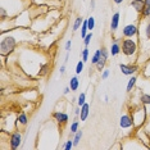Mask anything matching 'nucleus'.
<instances>
[{
  "instance_id": "1",
  "label": "nucleus",
  "mask_w": 150,
  "mask_h": 150,
  "mask_svg": "<svg viewBox=\"0 0 150 150\" xmlns=\"http://www.w3.org/2000/svg\"><path fill=\"white\" fill-rule=\"evenodd\" d=\"M16 47V39L12 36H8V37H4L0 42V53L1 55H6V54L12 53L13 49Z\"/></svg>"
},
{
  "instance_id": "2",
  "label": "nucleus",
  "mask_w": 150,
  "mask_h": 150,
  "mask_svg": "<svg viewBox=\"0 0 150 150\" xmlns=\"http://www.w3.org/2000/svg\"><path fill=\"white\" fill-rule=\"evenodd\" d=\"M121 47H122V53H123L126 57H132L137 52V44L131 39H125Z\"/></svg>"
},
{
  "instance_id": "3",
  "label": "nucleus",
  "mask_w": 150,
  "mask_h": 150,
  "mask_svg": "<svg viewBox=\"0 0 150 150\" xmlns=\"http://www.w3.org/2000/svg\"><path fill=\"white\" fill-rule=\"evenodd\" d=\"M21 142H22V135L21 132H14V134H12L11 136V141H9V144H11V148L12 149H18L19 146H21Z\"/></svg>"
},
{
  "instance_id": "4",
  "label": "nucleus",
  "mask_w": 150,
  "mask_h": 150,
  "mask_svg": "<svg viewBox=\"0 0 150 150\" xmlns=\"http://www.w3.org/2000/svg\"><path fill=\"white\" fill-rule=\"evenodd\" d=\"M119 69H121V72L126 74V76H131V74H134L136 71H137V66H132V64H119Z\"/></svg>"
},
{
  "instance_id": "5",
  "label": "nucleus",
  "mask_w": 150,
  "mask_h": 150,
  "mask_svg": "<svg viewBox=\"0 0 150 150\" xmlns=\"http://www.w3.org/2000/svg\"><path fill=\"white\" fill-rule=\"evenodd\" d=\"M137 35V26L136 25H127L123 28V36L125 37H132Z\"/></svg>"
},
{
  "instance_id": "6",
  "label": "nucleus",
  "mask_w": 150,
  "mask_h": 150,
  "mask_svg": "<svg viewBox=\"0 0 150 150\" xmlns=\"http://www.w3.org/2000/svg\"><path fill=\"white\" fill-rule=\"evenodd\" d=\"M119 126H121L122 128H129L134 126V121H132V118L127 114L122 115L121 119H119Z\"/></svg>"
},
{
  "instance_id": "7",
  "label": "nucleus",
  "mask_w": 150,
  "mask_h": 150,
  "mask_svg": "<svg viewBox=\"0 0 150 150\" xmlns=\"http://www.w3.org/2000/svg\"><path fill=\"white\" fill-rule=\"evenodd\" d=\"M53 118L55 119V121L58 122V123H67L68 121V115L66 113H62V112H55V113H53Z\"/></svg>"
},
{
  "instance_id": "8",
  "label": "nucleus",
  "mask_w": 150,
  "mask_h": 150,
  "mask_svg": "<svg viewBox=\"0 0 150 150\" xmlns=\"http://www.w3.org/2000/svg\"><path fill=\"white\" fill-rule=\"evenodd\" d=\"M88 113H90V105L87 103H85L82 107H81V113H80V119L81 122H85L86 118L88 117Z\"/></svg>"
},
{
  "instance_id": "9",
  "label": "nucleus",
  "mask_w": 150,
  "mask_h": 150,
  "mask_svg": "<svg viewBox=\"0 0 150 150\" xmlns=\"http://www.w3.org/2000/svg\"><path fill=\"white\" fill-rule=\"evenodd\" d=\"M119 17H121V14L117 12L114 13L113 17H112V21H110V30L112 31H115V30L118 28V25H119Z\"/></svg>"
},
{
  "instance_id": "10",
  "label": "nucleus",
  "mask_w": 150,
  "mask_h": 150,
  "mask_svg": "<svg viewBox=\"0 0 150 150\" xmlns=\"http://www.w3.org/2000/svg\"><path fill=\"white\" fill-rule=\"evenodd\" d=\"M131 5L134 6V8H135L139 13H141L142 9H144V6H145V1H144V0H132V1H131Z\"/></svg>"
},
{
  "instance_id": "11",
  "label": "nucleus",
  "mask_w": 150,
  "mask_h": 150,
  "mask_svg": "<svg viewBox=\"0 0 150 150\" xmlns=\"http://www.w3.org/2000/svg\"><path fill=\"white\" fill-rule=\"evenodd\" d=\"M121 50H122V47L119 46L118 40H114V42L112 44V47H110V54L113 57H115V55H118V54L121 53Z\"/></svg>"
},
{
  "instance_id": "12",
  "label": "nucleus",
  "mask_w": 150,
  "mask_h": 150,
  "mask_svg": "<svg viewBox=\"0 0 150 150\" xmlns=\"http://www.w3.org/2000/svg\"><path fill=\"white\" fill-rule=\"evenodd\" d=\"M78 86H80V80H78L76 76L71 78V80H69V87H71V90H72V91H77Z\"/></svg>"
},
{
  "instance_id": "13",
  "label": "nucleus",
  "mask_w": 150,
  "mask_h": 150,
  "mask_svg": "<svg viewBox=\"0 0 150 150\" xmlns=\"http://www.w3.org/2000/svg\"><path fill=\"white\" fill-rule=\"evenodd\" d=\"M82 135H83V132L81 131V129H78L76 134H74V139H73V145L74 146H77L78 144H80L81 139H82Z\"/></svg>"
},
{
  "instance_id": "14",
  "label": "nucleus",
  "mask_w": 150,
  "mask_h": 150,
  "mask_svg": "<svg viewBox=\"0 0 150 150\" xmlns=\"http://www.w3.org/2000/svg\"><path fill=\"white\" fill-rule=\"evenodd\" d=\"M87 30H88V26H87V19H83V23H82V27H81V37L85 39L87 35Z\"/></svg>"
},
{
  "instance_id": "15",
  "label": "nucleus",
  "mask_w": 150,
  "mask_h": 150,
  "mask_svg": "<svg viewBox=\"0 0 150 150\" xmlns=\"http://www.w3.org/2000/svg\"><path fill=\"white\" fill-rule=\"evenodd\" d=\"M136 80H137V78H136L135 76H132L131 78H129V81H128V83H127V93H131L132 91V88H134V86H135V83H136Z\"/></svg>"
},
{
  "instance_id": "16",
  "label": "nucleus",
  "mask_w": 150,
  "mask_h": 150,
  "mask_svg": "<svg viewBox=\"0 0 150 150\" xmlns=\"http://www.w3.org/2000/svg\"><path fill=\"white\" fill-rule=\"evenodd\" d=\"M82 23H83V18H82V17H77L76 21H74V23H73V31H77V30L82 26Z\"/></svg>"
},
{
  "instance_id": "17",
  "label": "nucleus",
  "mask_w": 150,
  "mask_h": 150,
  "mask_svg": "<svg viewBox=\"0 0 150 150\" xmlns=\"http://www.w3.org/2000/svg\"><path fill=\"white\" fill-rule=\"evenodd\" d=\"M100 58H101V50L99 49V50H96V52L94 53L93 59H91V63H93V64H96L99 60H100Z\"/></svg>"
},
{
  "instance_id": "18",
  "label": "nucleus",
  "mask_w": 150,
  "mask_h": 150,
  "mask_svg": "<svg viewBox=\"0 0 150 150\" xmlns=\"http://www.w3.org/2000/svg\"><path fill=\"white\" fill-rule=\"evenodd\" d=\"M18 122L21 125H23V126H26L27 123H28V119H27L26 113H21V114L18 115Z\"/></svg>"
},
{
  "instance_id": "19",
  "label": "nucleus",
  "mask_w": 150,
  "mask_h": 150,
  "mask_svg": "<svg viewBox=\"0 0 150 150\" xmlns=\"http://www.w3.org/2000/svg\"><path fill=\"white\" fill-rule=\"evenodd\" d=\"M85 103H86V94H85V93H81L80 96H78L77 104H78V107H82Z\"/></svg>"
},
{
  "instance_id": "20",
  "label": "nucleus",
  "mask_w": 150,
  "mask_h": 150,
  "mask_svg": "<svg viewBox=\"0 0 150 150\" xmlns=\"http://www.w3.org/2000/svg\"><path fill=\"white\" fill-rule=\"evenodd\" d=\"M140 100H141V103L144 104V105H149L150 104V95L142 94L141 96H140Z\"/></svg>"
},
{
  "instance_id": "21",
  "label": "nucleus",
  "mask_w": 150,
  "mask_h": 150,
  "mask_svg": "<svg viewBox=\"0 0 150 150\" xmlns=\"http://www.w3.org/2000/svg\"><path fill=\"white\" fill-rule=\"evenodd\" d=\"M105 63H107V62H105V60L100 59V60H99V62H98L96 64H95V67H96V69H98V71H100V72H101V71H104Z\"/></svg>"
},
{
  "instance_id": "22",
  "label": "nucleus",
  "mask_w": 150,
  "mask_h": 150,
  "mask_svg": "<svg viewBox=\"0 0 150 150\" xmlns=\"http://www.w3.org/2000/svg\"><path fill=\"white\" fill-rule=\"evenodd\" d=\"M78 126H80V122L76 119V121L71 125V132H72V134H76V132L78 131Z\"/></svg>"
},
{
  "instance_id": "23",
  "label": "nucleus",
  "mask_w": 150,
  "mask_h": 150,
  "mask_svg": "<svg viewBox=\"0 0 150 150\" xmlns=\"http://www.w3.org/2000/svg\"><path fill=\"white\" fill-rule=\"evenodd\" d=\"M87 26H88V30L90 31H93L94 27H95V19L94 17H90V18H87Z\"/></svg>"
},
{
  "instance_id": "24",
  "label": "nucleus",
  "mask_w": 150,
  "mask_h": 150,
  "mask_svg": "<svg viewBox=\"0 0 150 150\" xmlns=\"http://www.w3.org/2000/svg\"><path fill=\"white\" fill-rule=\"evenodd\" d=\"M101 58L100 59H103V60H105V62H108V57H109V53H108V50L105 49V47H101Z\"/></svg>"
},
{
  "instance_id": "25",
  "label": "nucleus",
  "mask_w": 150,
  "mask_h": 150,
  "mask_svg": "<svg viewBox=\"0 0 150 150\" xmlns=\"http://www.w3.org/2000/svg\"><path fill=\"white\" fill-rule=\"evenodd\" d=\"M83 63H85L83 60H80V62L77 63V66H76V73L77 74H80L83 71Z\"/></svg>"
},
{
  "instance_id": "26",
  "label": "nucleus",
  "mask_w": 150,
  "mask_h": 150,
  "mask_svg": "<svg viewBox=\"0 0 150 150\" xmlns=\"http://www.w3.org/2000/svg\"><path fill=\"white\" fill-rule=\"evenodd\" d=\"M91 39H93V33H87L86 37L83 39V44H85V46H88V44L91 42Z\"/></svg>"
},
{
  "instance_id": "27",
  "label": "nucleus",
  "mask_w": 150,
  "mask_h": 150,
  "mask_svg": "<svg viewBox=\"0 0 150 150\" xmlns=\"http://www.w3.org/2000/svg\"><path fill=\"white\" fill-rule=\"evenodd\" d=\"M82 60L83 62H87L88 60V49H87V46L82 50Z\"/></svg>"
},
{
  "instance_id": "28",
  "label": "nucleus",
  "mask_w": 150,
  "mask_h": 150,
  "mask_svg": "<svg viewBox=\"0 0 150 150\" xmlns=\"http://www.w3.org/2000/svg\"><path fill=\"white\" fill-rule=\"evenodd\" d=\"M141 13L144 17H150V5H145Z\"/></svg>"
},
{
  "instance_id": "29",
  "label": "nucleus",
  "mask_w": 150,
  "mask_h": 150,
  "mask_svg": "<svg viewBox=\"0 0 150 150\" xmlns=\"http://www.w3.org/2000/svg\"><path fill=\"white\" fill-rule=\"evenodd\" d=\"M73 146H74V145H73V140H68V141L66 142V144H64L63 148L66 149V150H69V149H72Z\"/></svg>"
},
{
  "instance_id": "30",
  "label": "nucleus",
  "mask_w": 150,
  "mask_h": 150,
  "mask_svg": "<svg viewBox=\"0 0 150 150\" xmlns=\"http://www.w3.org/2000/svg\"><path fill=\"white\" fill-rule=\"evenodd\" d=\"M109 74H110V71H109V69H104L103 73H101V80H107V78L109 77Z\"/></svg>"
},
{
  "instance_id": "31",
  "label": "nucleus",
  "mask_w": 150,
  "mask_h": 150,
  "mask_svg": "<svg viewBox=\"0 0 150 150\" xmlns=\"http://www.w3.org/2000/svg\"><path fill=\"white\" fill-rule=\"evenodd\" d=\"M71 46H72V41H71V40H68V41L66 42V50H67V52H69V50H71Z\"/></svg>"
},
{
  "instance_id": "32",
  "label": "nucleus",
  "mask_w": 150,
  "mask_h": 150,
  "mask_svg": "<svg viewBox=\"0 0 150 150\" xmlns=\"http://www.w3.org/2000/svg\"><path fill=\"white\" fill-rule=\"evenodd\" d=\"M146 37L148 39H150V23H148V26H146Z\"/></svg>"
},
{
  "instance_id": "33",
  "label": "nucleus",
  "mask_w": 150,
  "mask_h": 150,
  "mask_svg": "<svg viewBox=\"0 0 150 150\" xmlns=\"http://www.w3.org/2000/svg\"><path fill=\"white\" fill-rule=\"evenodd\" d=\"M59 72H60V74H64V73H66V64H63V66L60 67Z\"/></svg>"
},
{
  "instance_id": "34",
  "label": "nucleus",
  "mask_w": 150,
  "mask_h": 150,
  "mask_svg": "<svg viewBox=\"0 0 150 150\" xmlns=\"http://www.w3.org/2000/svg\"><path fill=\"white\" fill-rule=\"evenodd\" d=\"M0 12H1V18H5V16H6L5 9H4V8H1V9H0Z\"/></svg>"
},
{
  "instance_id": "35",
  "label": "nucleus",
  "mask_w": 150,
  "mask_h": 150,
  "mask_svg": "<svg viewBox=\"0 0 150 150\" xmlns=\"http://www.w3.org/2000/svg\"><path fill=\"white\" fill-rule=\"evenodd\" d=\"M69 91H72V90H71V87H69V86H68V87H66V88H64L63 94H64V95H67L68 93H69Z\"/></svg>"
},
{
  "instance_id": "36",
  "label": "nucleus",
  "mask_w": 150,
  "mask_h": 150,
  "mask_svg": "<svg viewBox=\"0 0 150 150\" xmlns=\"http://www.w3.org/2000/svg\"><path fill=\"white\" fill-rule=\"evenodd\" d=\"M80 113H81V107H78L77 109H74V114H76V115H80Z\"/></svg>"
},
{
  "instance_id": "37",
  "label": "nucleus",
  "mask_w": 150,
  "mask_h": 150,
  "mask_svg": "<svg viewBox=\"0 0 150 150\" xmlns=\"http://www.w3.org/2000/svg\"><path fill=\"white\" fill-rule=\"evenodd\" d=\"M113 1L115 3V4H122V3H123L125 0H113Z\"/></svg>"
},
{
  "instance_id": "38",
  "label": "nucleus",
  "mask_w": 150,
  "mask_h": 150,
  "mask_svg": "<svg viewBox=\"0 0 150 150\" xmlns=\"http://www.w3.org/2000/svg\"><path fill=\"white\" fill-rule=\"evenodd\" d=\"M90 6H91V9H94V6H95V1H94V0H91V4H90Z\"/></svg>"
},
{
  "instance_id": "39",
  "label": "nucleus",
  "mask_w": 150,
  "mask_h": 150,
  "mask_svg": "<svg viewBox=\"0 0 150 150\" xmlns=\"http://www.w3.org/2000/svg\"><path fill=\"white\" fill-rule=\"evenodd\" d=\"M145 1V5H150V0H144Z\"/></svg>"
}]
</instances>
